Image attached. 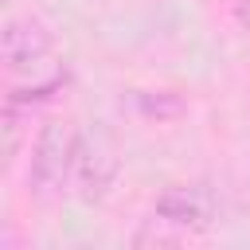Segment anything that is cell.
I'll return each instance as SVG.
<instances>
[{
    "mask_svg": "<svg viewBox=\"0 0 250 250\" xmlns=\"http://www.w3.org/2000/svg\"><path fill=\"white\" fill-rule=\"evenodd\" d=\"M74 148H78V129L62 117H51L39 125L35 141H31V160H27V188L31 195H51L70 180V164H74Z\"/></svg>",
    "mask_w": 250,
    "mask_h": 250,
    "instance_id": "6da1fadb",
    "label": "cell"
},
{
    "mask_svg": "<svg viewBox=\"0 0 250 250\" xmlns=\"http://www.w3.org/2000/svg\"><path fill=\"white\" fill-rule=\"evenodd\" d=\"M117 156L109 148V141L102 137H82L78 133V148H74V164H70V191L82 203H102L109 195V188L117 184Z\"/></svg>",
    "mask_w": 250,
    "mask_h": 250,
    "instance_id": "7a4b0ae2",
    "label": "cell"
},
{
    "mask_svg": "<svg viewBox=\"0 0 250 250\" xmlns=\"http://www.w3.org/2000/svg\"><path fill=\"white\" fill-rule=\"evenodd\" d=\"M55 51L51 27L39 16H8L0 31V59L12 74H27L39 62H47Z\"/></svg>",
    "mask_w": 250,
    "mask_h": 250,
    "instance_id": "3957f363",
    "label": "cell"
},
{
    "mask_svg": "<svg viewBox=\"0 0 250 250\" xmlns=\"http://www.w3.org/2000/svg\"><path fill=\"white\" fill-rule=\"evenodd\" d=\"M152 219L160 227H172V230H207L215 223V203L203 188L176 184V188H164L156 195Z\"/></svg>",
    "mask_w": 250,
    "mask_h": 250,
    "instance_id": "277c9868",
    "label": "cell"
},
{
    "mask_svg": "<svg viewBox=\"0 0 250 250\" xmlns=\"http://www.w3.org/2000/svg\"><path fill=\"white\" fill-rule=\"evenodd\" d=\"M129 105H133L137 117L156 121V125L176 121V117L188 113V102H184V94H176V90H133V94H129Z\"/></svg>",
    "mask_w": 250,
    "mask_h": 250,
    "instance_id": "5b68a950",
    "label": "cell"
},
{
    "mask_svg": "<svg viewBox=\"0 0 250 250\" xmlns=\"http://www.w3.org/2000/svg\"><path fill=\"white\" fill-rule=\"evenodd\" d=\"M62 86H66V74H51V78H43V82H35V86H27V90H8V98H4V102L23 105V109H35V105L51 102Z\"/></svg>",
    "mask_w": 250,
    "mask_h": 250,
    "instance_id": "8992f818",
    "label": "cell"
},
{
    "mask_svg": "<svg viewBox=\"0 0 250 250\" xmlns=\"http://www.w3.org/2000/svg\"><path fill=\"white\" fill-rule=\"evenodd\" d=\"M234 20L250 31V0H238V4H234Z\"/></svg>",
    "mask_w": 250,
    "mask_h": 250,
    "instance_id": "52a82bcc",
    "label": "cell"
}]
</instances>
